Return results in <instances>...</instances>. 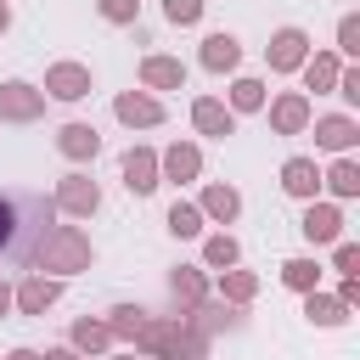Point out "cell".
Here are the masks:
<instances>
[{
    "label": "cell",
    "mask_w": 360,
    "mask_h": 360,
    "mask_svg": "<svg viewBox=\"0 0 360 360\" xmlns=\"http://www.w3.org/2000/svg\"><path fill=\"white\" fill-rule=\"evenodd\" d=\"M180 321H186L191 332H202V338H214V332H236V326H242V304H225V298L208 304V298H202V304H191Z\"/></svg>",
    "instance_id": "5b68a950"
},
{
    "label": "cell",
    "mask_w": 360,
    "mask_h": 360,
    "mask_svg": "<svg viewBox=\"0 0 360 360\" xmlns=\"http://www.w3.org/2000/svg\"><path fill=\"white\" fill-rule=\"evenodd\" d=\"M304 56H309V34L304 28H276L270 45H264L270 73H292V68H304Z\"/></svg>",
    "instance_id": "277c9868"
},
{
    "label": "cell",
    "mask_w": 360,
    "mask_h": 360,
    "mask_svg": "<svg viewBox=\"0 0 360 360\" xmlns=\"http://www.w3.org/2000/svg\"><path fill=\"white\" fill-rule=\"evenodd\" d=\"M338 73H343V68H338V56H326V51H321V56H304V84H309L315 96L338 90Z\"/></svg>",
    "instance_id": "603a6c76"
},
{
    "label": "cell",
    "mask_w": 360,
    "mask_h": 360,
    "mask_svg": "<svg viewBox=\"0 0 360 360\" xmlns=\"http://www.w3.org/2000/svg\"><path fill=\"white\" fill-rule=\"evenodd\" d=\"M321 186H332V197H360V163L343 152V158L321 174Z\"/></svg>",
    "instance_id": "cb8c5ba5"
},
{
    "label": "cell",
    "mask_w": 360,
    "mask_h": 360,
    "mask_svg": "<svg viewBox=\"0 0 360 360\" xmlns=\"http://www.w3.org/2000/svg\"><path fill=\"white\" fill-rule=\"evenodd\" d=\"M298 231H304L309 242H343V214H338L332 202H315V197H309V208H304Z\"/></svg>",
    "instance_id": "7c38bea8"
},
{
    "label": "cell",
    "mask_w": 360,
    "mask_h": 360,
    "mask_svg": "<svg viewBox=\"0 0 360 360\" xmlns=\"http://www.w3.org/2000/svg\"><path fill=\"white\" fill-rule=\"evenodd\" d=\"M39 360H79V349H73V343H62V349H45Z\"/></svg>",
    "instance_id": "f35d334b"
},
{
    "label": "cell",
    "mask_w": 360,
    "mask_h": 360,
    "mask_svg": "<svg viewBox=\"0 0 360 360\" xmlns=\"http://www.w3.org/2000/svg\"><path fill=\"white\" fill-rule=\"evenodd\" d=\"M236 62H242V39L236 34H208L202 39V68L208 73H231Z\"/></svg>",
    "instance_id": "d6986e66"
},
{
    "label": "cell",
    "mask_w": 360,
    "mask_h": 360,
    "mask_svg": "<svg viewBox=\"0 0 360 360\" xmlns=\"http://www.w3.org/2000/svg\"><path fill=\"white\" fill-rule=\"evenodd\" d=\"M45 96H56V101H84V96H90V68H84V62H56V68L45 73Z\"/></svg>",
    "instance_id": "52a82bcc"
},
{
    "label": "cell",
    "mask_w": 360,
    "mask_h": 360,
    "mask_svg": "<svg viewBox=\"0 0 360 360\" xmlns=\"http://www.w3.org/2000/svg\"><path fill=\"white\" fill-rule=\"evenodd\" d=\"M158 174H169L174 186H180V180H197V174H202V152H197L191 141H174V146L158 158Z\"/></svg>",
    "instance_id": "e0dca14e"
},
{
    "label": "cell",
    "mask_w": 360,
    "mask_h": 360,
    "mask_svg": "<svg viewBox=\"0 0 360 360\" xmlns=\"http://www.w3.org/2000/svg\"><path fill=\"white\" fill-rule=\"evenodd\" d=\"M354 141H360V124H354V118H343V112L315 118V146H321V152H338V158H343Z\"/></svg>",
    "instance_id": "9a60e30c"
},
{
    "label": "cell",
    "mask_w": 360,
    "mask_h": 360,
    "mask_svg": "<svg viewBox=\"0 0 360 360\" xmlns=\"http://www.w3.org/2000/svg\"><path fill=\"white\" fill-rule=\"evenodd\" d=\"M62 214H79V219H90L96 208H101V186L90 180V174H68L62 186H56V197H51Z\"/></svg>",
    "instance_id": "8992f818"
},
{
    "label": "cell",
    "mask_w": 360,
    "mask_h": 360,
    "mask_svg": "<svg viewBox=\"0 0 360 360\" xmlns=\"http://www.w3.org/2000/svg\"><path fill=\"white\" fill-rule=\"evenodd\" d=\"M338 270L343 276H360V248L354 242H338Z\"/></svg>",
    "instance_id": "8d00e7d4"
},
{
    "label": "cell",
    "mask_w": 360,
    "mask_h": 360,
    "mask_svg": "<svg viewBox=\"0 0 360 360\" xmlns=\"http://www.w3.org/2000/svg\"><path fill=\"white\" fill-rule=\"evenodd\" d=\"M96 11H101L107 22H135V17H141V0H96Z\"/></svg>",
    "instance_id": "836d02e7"
},
{
    "label": "cell",
    "mask_w": 360,
    "mask_h": 360,
    "mask_svg": "<svg viewBox=\"0 0 360 360\" xmlns=\"http://www.w3.org/2000/svg\"><path fill=\"white\" fill-rule=\"evenodd\" d=\"M6 360H39V354H34V349H11Z\"/></svg>",
    "instance_id": "60d3db41"
},
{
    "label": "cell",
    "mask_w": 360,
    "mask_h": 360,
    "mask_svg": "<svg viewBox=\"0 0 360 360\" xmlns=\"http://www.w3.org/2000/svg\"><path fill=\"white\" fill-rule=\"evenodd\" d=\"M281 281H287L292 292H309V287L321 281V264H315V259H287V264H281Z\"/></svg>",
    "instance_id": "f1b7e54d"
},
{
    "label": "cell",
    "mask_w": 360,
    "mask_h": 360,
    "mask_svg": "<svg viewBox=\"0 0 360 360\" xmlns=\"http://www.w3.org/2000/svg\"><path fill=\"white\" fill-rule=\"evenodd\" d=\"M158 180H163V174H158V152H152V146H129V152H124V186H129L135 197H152Z\"/></svg>",
    "instance_id": "9c48e42d"
},
{
    "label": "cell",
    "mask_w": 360,
    "mask_h": 360,
    "mask_svg": "<svg viewBox=\"0 0 360 360\" xmlns=\"http://www.w3.org/2000/svg\"><path fill=\"white\" fill-rule=\"evenodd\" d=\"M338 298H343V304L354 309V304H360V276H343V287H338Z\"/></svg>",
    "instance_id": "74e56055"
},
{
    "label": "cell",
    "mask_w": 360,
    "mask_h": 360,
    "mask_svg": "<svg viewBox=\"0 0 360 360\" xmlns=\"http://www.w3.org/2000/svg\"><path fill=\"white\" fill-rule=\"evenodd\" d=\"M6 28H11V11H6V0H0V34H6Z\"/></svg>",
    "instance_id": "b9f144b4"
},
{
    "label": "cell",
    "mask_w": 360,
    "mask_h": 360,
    "mask_svg": "<svg viewBox=\"0 0 360 360\" xmlns=\"http://www.w3.org/2000/svg\"><path fill=\"white\" fill-rule=\"evenodd\" d=\"M281 191L309 202V197L321 191V169H315V158H287V163H281Z\"/></svg>",
    "instance_id": "ac0fdd59"
},
{
    "label": "cell",
    "mask_w": 360,
    "mask_h": 360,
    "mask_svg": "<svg viewBox=\"0 0 360 360\" xmlns=\"http://www.w3.org/2000/svg\"><path fill=\"white\" fill-rule=\"evenodd\" d=\"M163 17H169L174 28H191V22L202 17V0H163Z\"/></svg>",
    "instance_id": "d6a6232c"
},
{
    "label": "cell",
    "mask_w": 360,
    "mask_h": 360,
    "mask_svg": "<svg viewBox=\"0 0 360 360\" xmlns=\"http://www.w3.org/2000/svg\"><path fill=\"white\" fill-rule=\"evenodd\" d=\"M0 118H6V124H34V118H45V90H34L28 79H6V84H0Z\"/></svg>",
    "instance_id": "3957f363"
},
{
    "label": "cell",
    "mask_w": 360,
    "mask_h": 360,
    "mask_svg": "<svg viewBox=\"0 0 360 360\" xmlns=\"http://www.w3.org/2000/svg\"><path fill=\"white\" fill-rule=\"evenodd\" d=\"M197 208H202V219H219V225H231V219L242 214V197H236V186H219V180H214V186L202 191V202H197Z\"/></svg>",
    "instance_id": "ffe728a7"
},
{
    "label": "cell",
    "mask_w": 360,
    "mask_h": 360,
    "mask_svg": "<svg viewBox=\"0 0 360 360\" xmlns=\"http://www.w3.org/2000/svg\"><path fill=\"white\" fill-rule=\"evenodd\" d=\"M270 129H276V135H304V129H309V96H304V90L276 96V101H270Z\"/></svg>",
    "instance_id": "ba28073f"
},
{
    "label": "cell",
    "mask_w": 360,
    "mask_h": 360,
    "mask_svg": "<svg viewBox=\"0 0 360 360\" xmlns=\"http://www.w3.org/2000/svg\"><path fill=\"white\" fill-rule=\"evenodd\" d=\"M338 96L343 101H360V68H343L338 73Z\"/></svg>",
    "instance_id": "d590c367"
},
{
    "label": "cell",
    "mask_w": 360,
    "mask_h": 360,
    "mask_svg": "<svg viewBox=\"0 0 360 360\" xmlns=\"http://www.w3.org/2000/svg\"><path fill=\"white\" fill-rule=\"evenodd\" d=\"M56 292H62V287H56V276H45V270H34V276H28V281H22L17 292H11V304H17L22 315H45V309L56 304Z\"/></svg>",
    "instance_id": "4fadbf2b"
},
{
    "label": "cell",
    "mask_w": 360,
    "mask_h": 360,
    "mask_svg": "<svg viewBox=\"0 0 360 360\" xmlns=\"http://www.w3.org/2000/svg\"><path fill=\"white\" fill-rule=\"evenodd\" d=\"M68 343H73L79 354H101V349L112 343V332H107V321H90V315H84V321H73V338H68Z\"/></svg>",
    "instance_id": "d4e9b609"
},
{
    "label": "cell",
    "mask_w": 360,
    "mask_h": 360,
    "mask_svg": "<svg viewBox=\"0 0 360 360\" xmlns=\"http://www.w3.org/2000/svg\"><path fill=\"white\" fill-rule=\"evenodd\" d=\"M169 292H174V304H180V315H186L191 304H202V298H208V281H202V270H197V264H180V270L169 276Z\"/></svg>",
    "instance_id": "44dd1931"
},
{
    "label": "cell",
    "mask_w": 360,
    "mask_h": 360,
    "mask_svg": "<svg viewBox=\"0 0 360 360\" xmlns=\"http://www.w3.org/2000/svg\"><path fill=\"white\" fill-rule=\"evenodd\" d=\"M56 152H62V158H73V163H90V158L101 152L96 124H62V129H56Z\"/></svg>",
    "instance_id": "2e32d148"
},
{
    "label": "cell",
    "mask_w": 360,
    "mask_h": 360,
    "mask_svg": "<svg viewBox=\"0 0 360 360\" xmlns=\"http://www.w3.org/2000/svg\"><path fill=\"white\" fill-rule=\"evenodd\" d=\"M338 51L343 56H360V17H343L338 22Z\"/></svg>",
    "instance_id": "e575fe53"
},
{
    "label": "cell",
    "mask_w": 360,
    "mask_h": 360,
    "mask_svg": "<svg viewBox=\"0 0 360 360\" xmlns=\"http://www.w3.org/2000/svg\"><path fill=\"white\" fill-rule=\"evenodd\" d=\"M17 225H22V214H17V197H6V191H0V253H11V242H17Z\"/></svg>",
    "instance_id": "1f68e13d"
},
{
    "label": "cell",
    "mask_w": 360,
    "mask_h": 360,
    "mask_svg": "<svg viewBox=\"0 0 360 360\" xmlns=\"http://www.w3.org/2000/svg\"><path fill=\"white\" fill-rule=\"evenodd\" d=\"M135 354H146V360H208V338L191 332L186 321H158V315H146L141 332H135Z\"/></svg>",
    "instance_id": "7a4b0ae2"
},
{
    "label": "cell",
    "mask_w": 360,
    "mask_h": 360,
    "mask_svg": "<svg viewBox=\"0 0 360 360\" xmlns=\"http://www.w3.org/2000/svg\"><path fill=\"white\" fill-rule=\"evenodd\" d=\"M253 292H259V276H253V270H236V264H231V270L219 276V298H225V304H248Z\"/></svg>",
    "instance_id": "484cf974"
},
{
    "label": "cell",
    "mask_w": 360,
    "mask_h": 360,
    "mask_svg": "<svg viewBox=\"0 0 360 360\" xmlns=\"http://www.w3.org/2000/svg\"><path fill=\"white\" fill-rule=\"evenodd\" d=\"M169 231H174V236H197V231H202V208H197V202H174V208H169Z\"/></svg>",
    "instance_id": "4dcf8cb0"
},
{
    "label": "cell",
    "mask_w": 360,
    "mask_h": 360,
    "mask_svg": "<svg viewBox=\"0 0 360 360\" xmlns=\"http://www.w3.org/2000/svg\"><path fill=\"white\" fill-rule=\"evenodd\" d=\"M112 112H118L129 129H152V124H163V101L146 96V90H124V96L112 101Z\"/></svg>",
    "instance_id": "30bf717a"
},
{
    "label": "cell",
    "mask_w": 360,
    "mask_h": 360,
    "mask_svg": "<svg viewBox=\"0 0 360 360\" xmlns=\"http://www.w3.org/2000/svg\"><path fill=\"white\" fill-rule=\"evenodd\" d=\"M141 84L146 90H186V62L180 56H141Z\"/></svg>",
    "instance_id": "5bb4252c"
},
{
    "label": "cell",
    "mask_w": 360,
    "mask_h": 360,
    "mask_svg": "<svg viewBox=\"0 0 360 360\" xmlns=\"http://www.w3.org/2000/svg\"><path fill=\"white\" fill-rule=\"evenodd\" d=\"M304 315H309L315 326H343V321H349V304L332 298V292H315V287H309V292H304Z\"/></svg>",
    "instance_id": "7402d4cb"
},
{
    "label": "cell",
    "mask_w": 360,
    "mask_h": 360,
    "mask_svg": "<svg viewBox=\"0 0 360 360\" xmlns=\"http://www.w3.org/2000/svg\"><path fill=\"white\" fill-rule=\"evenodd\" d=\"M191 124L202 129V135H214V141H225L231 129H236V112L219 101V96H197L191 101Z\"/></svg>",
    "instance_id": "8fae6325"
},
{
    "label": "cell",
    "mask_w": 360,
    "mask_h": 360,
    "mask_svg": "<svg viewBox=\"0 0 360 360\" xmlns=\"http://www.w3.org/2000/svg\"><path fill=\"white\" fill-rule=\"evenodd\" d=\"M236 259H242L236 236H225V231H219V236H208V242H202V264H208V270H231Z\"/></svg>",
    "instance_id": "4316f807"
},
{
    "label": "cell",
    "mask_w": 360,
    "mask_h": 360,
    "mask_svg": "<svg viewBox=\"0 0 360 360\" xmlns=\"http://www.w3.org/2000/svg\"><path fill=\"white\" fill-rule=\"evenodd\" d=\"M6 309H11V287L0 281V315H6Z\"/></svg>",
    "instance_id": "ab89813d"
},
{
    "label": "cell",
    "mask_w": 360,
    "mask_h": 360,
    "mask_svg": "<svg viewBox=\"0 0 360 360\" xmlns=\"http://www.w3.org/2000/svg\"><path fill=\"white\" fill-rule=\"evenodd\" d=\"M22 259H28L34 270H51V276H79V270H90L96 248H90V236H84L79 225H45V231L22 248Z\"/></svg>",
    "instance_id": "6da1fadb"
},
{
    "label": "cell",
    "mask_w": 360,
    "mask_h": 360,
    "mask_svg": "<svg viewBox=\"0 0 360 360\" xmlns=\"http://www.w3.org/2000/svg\"><path fill=\"white\" fill-rule=\"evenodd\" d=\"M264 107V84L259 79H236L231 84V112H259Z\"/></svg>",
    "instance_id": "f546056e"
},
{
    "label": "cell",
    "mask_w": 360,
    "mask_h": 360,
    "mask_svg": "<svg viewBox=\"0 0 360 360\" xmlns=\"http://www.w3.org/2000/svg\"><path fill=\"white\" fill-rule=\"evenodd\" d=\"M118 360H146V354H118Z\"/></svg>",
    "instance_id": "7bdbcfd3"
},
{
    "label": "cell",
    "mask_w": 360,
    "mask_h": 360,
    "mask_svg": "<svg viewBox=\"0 0 360 360\" xmlns=\"http://www.w3.org/2000/svg\"><path fill=\"white\" fill-rule=\"evenodd\" d=\"M141 321H146V309H141V304H118V309L107 315V332H112L118 343H135V332H141Z\"/></svg>",
    "instance_id": "83f0119b"
}]
</instances>
